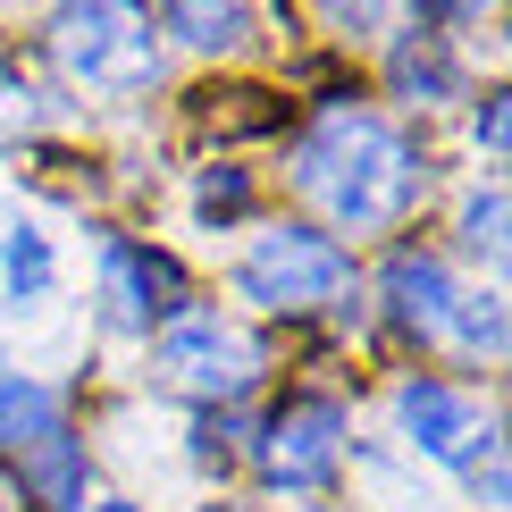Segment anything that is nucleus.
<instances>
[{"label":"nucleus","mask_w":512,"mask_h":512,"mask_svg":"<svg viewBox=\"0 0 512 512\" xmlns=\"http://www.w3.org/2000/svg\"><path fill=\"white\" fill-rule=\"evenodd\" d=\"M294 185L328 210L336 227H395L420 202V160L387 118L370 110H328L294 152Z\"/></svg>","instance_id":"obj_1"},{"label":"nucleus","mask_w":512,"mask_h":512,"mask_svg":"<svg viewBox=\"0 0 512 512\" xmlns=\"http://www.w3.org/2000/svg\"><path fill=\"white\" fill-rule=\"evenodd\" d=\"M51 51L84 93H143L160 76V42L143 0H59Z\"/></svg>","instance_id":"obj_2"},{"label":"nucleus","mask_w":512,"mask_h":512,"mask_svg":"<svg viewBox=\"0 0 512 512\" xmlns=\"http://www.w3.org/2000/svg\"><path fill=\"white\" fill-rule=\"evenodd\" d=\"M345 277H353V261L319 236V227H269V236H252L236 286H244V303H261V311H319V303L345 294Z\"/></svg>","instance_id":"obj_3"},{"label":"nucleus","mask_w":512,"mask_h":512,"mask_svg":"<svg viewBox=\"0 0 512 512\" xmlns=\"http://www.w3.org/2000/svg\"><path fill=\"white\" fill-rule=\"evenodd\" d=\"M152 353H160V378L185 395H244L261 378V345L219 311H177Z\"/></svg>","instance_id":"obj_4"},{"label":"nucleus","mask_w":512,"mask_h":512,"mask_svg":"<svg viewBox=\"0 0 512 512\" xmlns=\"http://www.w3.org/2000/svg\"><path fill=\"white\" fill-rule=\"evenodd\" d=\"M336 437H345V412L336 403H286L261 429V471L277 487H319L336 471Z\"/></svg>","instance_id":"obj_5"},{"label":"nucleus","mask_w":512,"mask_h":512,"mask_svg":"<svg viewBox=\"0 0 512 512\" xmlns=\"http://www.w3.org/2000/svg\"><path fill=\"white\" fill-rule=\"evenodd\" d=\"M101 294H110V319H118V328H152V319H177L185 277H177L168 252L110 244V252H101Z\"/></svg>","instance_id":"obj_6"},{"label":"nucleus","mask_w":512,"mask_h":512,"mask_svg":"<svg viewBox=\"0 0 512 512\" xmlns=\"http://www.w3.org/2000/svg\"><path fill=\"white\" fill-rule=\"evenodd\" d=\"M403 437L429 462H479V445H496V429L454 387H403Z\"/></svg>","instance_id":"obj_7"},{"label":"nucleus","mask_w":512,"mask_h":512,"mask_svg":"<svg viewBox=\"0 0 512 512\" xmlns=\"http://www.w3.org/2000/svg\"><path fill=\"white\" fill-rule=\"evenodd\" d=\"M387 311L403 328H420V336H445V319H454V277H445L437 252H395L387 261Z\"/></svg>","instance_id":"obj_8"},{"label":"nucleus","mask_w":512,"mask_h":512,"mask_svg":"<svg viewBox=\"0 0 512 512\" xmlns=\"http://www.w3.org/2000/svg\"><path fill=\"white\" fill-rule=\"evenodd\" d=\"M51 429H59V395L42 387V378H26V370H0V445L26 454V445L51 437Z\"/></svg>","instance_id":"obj_9"},{"label":"nucleus","mask_w":512,"mask_h":512,"mask_svg":"<svg viewBox=\"0 0 512 512\" xmlns=\"http://www.w3.org/2000/svg\"><path fill=\"white\" fill-rule=\"evenodd\" d=\"M26 479H34L59 512H84V462H76V437H68V429H51V437L26 445Z\"/></svg>","instance_id":"obj_10"},{"label":"nucleus","mask_w":512,"mask_h":512,"mask_svg":"<svg viewBox=\"0 0 512 512\" xmlns=\"http://www.w3.org/2000/svg\"><path fill=\"white\" fill-rule=\"evenodd\" d=\"M168 26L185 42H202V51H236L252 34V17H244V0H168Z\"/></svg>","instance_id":"obj_11"},{"label":"nucleus","mask_w":512,"mask_h":512,"mask_svg":"<svg viewBox=\"0 0 512 512\" xmlns=\"http://www.w3.org/2000/svg\"><path fill=\"white\" fill-rule=\"evenodd\" d=\"M0 277H9V303H42L51 294V236L42 227H9L0 236Z\"/></svg>","instance_id":"obj_12"},{"label":"nucleus","mask_w":512,"mask_h":512,"mask_svg":"<svg viewBox=\"0 0 512 512\" xmlns=\"http://www.w3.org/2000/svg\"><path fill=\"white\" fill-rule=\"evenodd\" d=\"M445 328H454L471 353H504V311H496V294H454V319H445Z\"/></svg>","instance_id":"obj_13"},{"label":"nucleus","mask_w":512,"mask_h":512,"mask_svg":"<svg viewBox=\"0 0 512 512\" xmlns=\"http://www.w3.org/2000/svg\"><path fill=\"white\" fill-rule=\"evenodd\" d=\"M42 110H34V84L26 76H9V68H0V152H9V143L17 135H26V126H34Z\"/></svg>","instance_id":"obj_14"},{"label":"nucleus","mask_w":512,"mask_h":512,"mask_svg":"<svg viewBox=\"0 0 512 512\" xmlns=\"http://www.w3.org/2000/svg\"><path fill=\"white\" fill-rule=\"evenodd\" d=\"M462 244L471 252H504V194H471V210H462Z\"/></svg>","instance_id":"obj_15"},{"label":"nucleus","mask_w":512,"mask_h":512,"mask_svg":"<svg viewBox=\"0 0 512 512\" xmlns=\"http://www.w3.org/2000/svg\"><path fill=\"white\" fill-rule=\"evenodd\" d=\"M202 219H227V210H244V168H202Z\"/></svg>","instance_id":"obj_16"},{"label":"nucleus","mask_w":512,"mask_h":512,"mask_svg":"<svg viewBox=\"0 0 512 512\" xmlns=\"http://www.w3.org/2000/svg\"><path fill=\"white\" fill-rule=\"evenodd\" d=\"M479 143H487V152H504V101H487V110H479Z\"/></svg>","instance_id":"obj_17"},{"label":"nucleus","mask_w":512,"mask_h":512,"mask_svg":"<svg viewBox=\"0 0 512 512\" xmlns=\"http://www.w3.org/2000/svg\"><path fill=\"white\" fill-rule=\"evenodd\" d=\"M336 9H345V17H353V26H370V17H378V9H387V0H336Z\"/></svg>","instance_id":"obj_18"},{"label":"nucleus","mask_w":512,"mask_h":512,"mask_svg":"<svg viewBox=\"0 0 512 512\" xmlns=\"http://www.w3.org/2000/svg\"><path fill=\"white\" fill-rule=\"evenodd\" d=\"M93 512H135V504H93Z\"/></svg>","instance_id":"obj_19"},{"label":"nucleus","mask_w":512,"mask_h":512,"mask_svg":"<svg viewBox=\"0 0 512 512\" xmlns=\"http://www.w3.org/2000/svg\"><path fill=\"white\" fill-rule=\"evenodd\" d=\"M471 9H496V0H471Z\"/></svg>","instance_id":"obj_20"}]
</instances>
